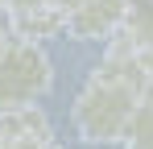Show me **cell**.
I'll list each match as a JSON object with an SVG mask.
<instances>
[{
	"label": "cell",
	"instance_id": "obj_1",
	"mask_svg": "<svg viewBox=\"0 0 153 149\" xmlns=\"http://www.w3.org/2000/svg\"><path fill=\"white\" fill-rule=\"evenodd\" d=\"M137 99L141 95L132 87H124V83L87 74L83 91L75 95V108H71V124H75L79 141H87V145H120Z\"/></svg>",
	"mask_w": 153,
	"mask_h": 149
},
{
	"label": "cell",
	"instance_id": "obj_2",
	"mask_svg": "<svg viewBox=\"0 0 153 149\" xmlns=\"http://www.w3.org/2000/svg\"><path fill=\"white\" fill-rule=\"evenodd\" d=\"M54 91V62L42 42L8 37L0 46V112L29 108Z\"/></svg>",
	"mask_w": 153,
	"mask_h": 149
},
{
	"label": "cell",
	"instance_id": "obj_3",
	"mask_svg": "<svg viewBox=\"0 0 153 149\" xmlns=\"http://www.w3.org/2000/svg\"><path fill=\"white\" fill-rule=\"evenodd\" d=\"M128 4L132 0H83L75 13H66V33L75 42H108L128 17Z\"/></svg>",
	"mask_w": 153,
	"mask_h": 149
},
{
	"label": "cell",
	"instance_id": "obj_4",
	"mask_svg": "<svg viewBox=\"0 0 153 149\" xmlns=\"http://www.w3.org/2000/svg\"><path fill=\"white\" fill-rule=\"evenodd\" d=\"M0 141H37V145H54L50 116H46L37 104L0 112Z\"/></svg>",
	"mask_w": 153,
	"mask_h": 149
},
{
	"label": "cell",
	"instance_id": "obj_5",
	"mask_svg": "<svg viewBox=\"0 0 153 149\" xmlns=\"http://www.w3.org/2000/svg\"><path fill=\"white\" fill-rule=\"evenodd\" d=\"M8 25V37H25V42H50L58 33H66V13L50 4V8H33V13H17V17H4Z\"/></svg>",
	"mask_w": 153,
	"mask_h": 149
},
{
	"label": "cell",
	"instance_id": "obj_6",
	"mask_svg": "<svg viewBox=\"0 0 153 149\" xmlns=\"http://www.w3.org/2000/svg\"><path fill=\"white\" fill-rule=\"evenodd\" d=\"M120 145H124V149H153V95H149V91L137 99L132 120H128Z\"/></svg>",
	"mask_w": 153,
	"mask_h": 149
},
{
	"label": "cell",
	"instance_id": "obj_7",
	"mask_svg": "<svg viewBox=\"0 0 153 149\" xmlns=\"http://www.w3.org/2000/svg\"><path fill=\"white\" fill-rule=\"evenodd\" d=\"M54 0H4V17H17V13H33V8H50Z\"/></svg>",
	"mask_w": 153,
	"mask_h": 149
},
{
	"label": "cell",
	"instance_id": "obj_8",
	"mask_svg": "<svg viewBox=\"0 0 153 149\" xmlns=\"http://www.w3.org/2000/svg\"><path fill=\"white\" fill-rule=\"evenodd\" d=\"M0 149H46V145H37V141H0Z\"/></svg>",
	"mask_w": 153,
	"mask_h": 149
},
{
	"label": "cell",
	"instance_id": "obj_9",
	"mask_svg": "<svg viewBox=\"0 0 153 149\" xmlns=\"http://www.w3.org/2000/svg\"><path fill=\"white\" fill-rule=\"evenodd\" d=\"M54 4H58L62 13H75V8H79V4H83V0H54Z\"/></svg>",
	"mask_w": 153,
	"mask_h": 149
},
{
	"label": "cell",
	"instance_id": "obj_10",
	"mask_svg": "<svg viewBox=\"0 0 153 149\" xmlns=\"http://www.w3.org/2000/svg\"><path fill=\"white\" fill-rule=\"evenodd\" d=\"M8 42V25H4V17H0V46Z\"/></svg>",
	"mask_w": 153,
	"mask_h": 149
},
{
	"label": "cell",
	"instance_id": "obj_11",
	"mask_svg": "<svg viewBox=\"0 0 153 149\" xmlns=\"http://www.w3.org/2000/svg\"><path fill=\"white\" fill-rule=\"evenodd\" d=\"M46 149H66V145H46Z\"/></svg>",
	"mask_w": 153,
	"mask_h": 149
},
{
	"label": "cell",
	"instance_id": "obj_12",
	"mask_svg": "<svg viewBox=\"0 0 153 149\" xmlns=\"http://www.w3.org/2000/svg\"><path fill=\"white\" fill-rule=\"evenodd\" d=\"M0 17H4V0H0Z\"/></svg>",
	"mask_w": 153,
	"mask_h": 149
},
{
	"label": "cell",
	"instance_id": "obj_13",
	"mask_svg": "<svg viewBox=\"0 0 153 149\" xmlns=\"http://www.w3.org/2000/svg\"><path fill=\"white\" fill-rule=\"evenodd\" d=\"M149 95H153V79H149Z\"/></svg>",
	"mask_w": 153,
	"mask_h": 149
}]
</instances>
